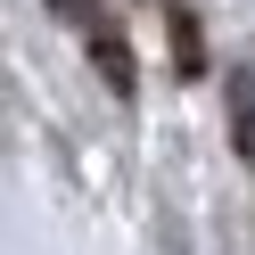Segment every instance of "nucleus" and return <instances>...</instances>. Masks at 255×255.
<instances>
[{
    "mask_svg": "<svg viewBox=\"0 0 255 255\" xmlns=\"http://www.w3.org/2000/svg\"><path fill=\"white\" fill-rule=\"evenodd\" d=\"M231 132H239V156L255 165V83L247 74H231Z\"/></svg>",
    "mask_w": 255,
    "mask_h": 255,
    "instance_id": "nucleus-1",
    "label": "nucleus"
},
{
    "mask_svg": "<svg viewBox=\"0 0 255 255\" xmlns=\"http://www.w3.org/2000/svg\"><path fill=\"white\" fill-rule=\"evenodd\" d=\"M91 50H99V74H107V91H132V50H124V41L107 33V25L91 33Z\"/></svg>",
    "mask_w": 255,
    "mask_h": 255,
    "instance_id": "nucleus-2",
    "label": "nucleus"
},
{
    "mask_svg": "<svg viewBox=\"0 0 255 255\" xmlns=\"http://www.w3.org/2000/svg\"><path fill=\"white\" fill-rule=\"evenodd\" d=\"M173 58H181V74H206V41H198V17L189 8H173Z\"/></svg>",
    "mask_w": 255,
    "mask_h": 255,
    "instance_id": "nucleus-3",
    "label": "nucleus"
},
{
    "mask_svg": "<svg viewBox=\"0 0 255 255\" xmlns=\"http://www.w3.org/2000/svg\"><path fill=\"white\" fill-rule=\"evenodd\" d=\"M50 8H58V17H91V0H50Z\"/></svg>",
    "mask_w": 255,
    "mask_h": 255,
    "instance_id": "nucleus-4",
    "label": "nucleus"
}]
</instances>
